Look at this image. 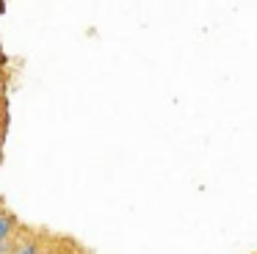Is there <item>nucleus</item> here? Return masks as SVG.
Returning a JSON list of instances; mask_svg holds the SVG:
<instances>
[{
	"label": "nucleus",
	"instance_id": "f03ea898",
	"mask_svg": "<svg viewBox=\"0 0 257 254\" xmlns=\"http://www.w3.org/2000/svg\"><path fill=\"white\" fill-rule=\"evenodd\" d=\"M17 229H20L17 215H14L9 207H3V204H0V251H6V248H9V243L14 240Z\"/></svg>",
	"mask_w": 257,
	"mask_h": 254
},
{
	"label": "nucleus",
	"instance_id": "f257e3e1",
	"mask_svg": "<svg viewBox=\"0 0 257 254\" xmlns=\"http://www.w3.org/2000/svg\"><path fill=\"white\" fill-rule=\"evenodd\" d=\"M6 254H45V248H42L39 237L31 235V232H20L14 235V240L9 243Z\"/></svg>",
	"mask_w": 257,
	"mask_h": 254
},
{
	"label": "nucleus",
	"instance_id": "7ed1b4c3",
	"mask_svg": "<svg viewBox=\"0 0 257 254\" xmlns=\"http://www.w3.org/2000/svg\"><path fill=\"white\" fill-rule=\"evenodd\" d=\"M3 88H6V80H3V66H0V94H3Z\"/></svg>",
	"mask_w": 257,
	"mask_h": 254
}]
</instances>
